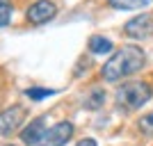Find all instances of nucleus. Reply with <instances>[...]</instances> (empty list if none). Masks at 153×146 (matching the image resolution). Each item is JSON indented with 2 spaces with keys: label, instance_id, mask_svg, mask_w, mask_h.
Here are the masks:
<instances>
[{
  "label": "nucleus",
  "instance_id": "3",
  "mask_svg": "<svg viewBox=\"0 0 153 146\" xmlns=\"http://www.w3.org/2000/svg\"><path fill=\"white\" fill-rule=\"evenodd\" d=\"M123 34L133 41H144L153 34V16L151 14H137L123 25Z\"/></svg>",
  "mask_w": 153,
  "mask_h": 146
},
{
  "label": "nucleus",
  "instance_id": "7",
  "mask_svg": "<svg viewBox=\"0 0 153 146\" xmlns=\"http://www.w3.org/2000/svg\"><path fill=\"white\" fill-rule=\"evenodd\" d=\"M44 135H46V116H37L27 123L25 130H21V139L27 146H39Z\"/></svg>",
  "mask_w": 153,
  "mask_h": 146
},
{
  "label": "nucleus",
  "instance_id": "11",
  "mask_svg": "<svg viewBox=\"0 0 153 146\" xmlns=\"http://www.w3.org/2000/svg\"><path fill=\"white\" fill-rule=\"evenodd\" d=\"M55 94H57L55 89H46V87H30V89H25V96L32 98V101H44V98L55 96Z\"/></svg>",
  "mask_w": 153,
  "mask_h": 146
},
{
  "label": "nucleus",
  "instance_id": "14",
  "mask_svg": "<svg viewBox=\"0 0 153 146\" xmlns=\"http://www.w3.org/2000/svg\"><path fill=\"white\" fill-rule=\"evenodd\" d=\"M76 146H98V144H96V139H91V137H85V139H80Z\"/></svg>",
  "mask_w": 153,
  "mask_h": 146
},
{
  "label": "nucleus",
  "instance_id": "4",
  "mask_svg": "<svg viewBox=\"0 0 153 146\" xmlns=\"http://www.w3.org/2000/svg\"><path fill=\"white\" fill-rule=\"evenodd\" d=\"M71 137H73V123L71 121H59V123H55L53 128L46 130L39 146H64L66 142H71Z\"/></svg>",
  "mask_w": 153,
  "mask_h": 146
},
{
  "label": "nucleus",
  "instance_id": "2",
  "mask_svg": "<svg viewBox=\"0 0 153 146\" xmlns=\"http://www.w3.org/2000/svg\"><path fill=\"white\" fill-rule=\"evenodd\" d=\"M153 98V87L144 80H130V82H123L119 84L114 94V101L117 105L126 112H135V110L144 107L149 101Z\"/></svg>",
  "mask_w": 153,
  "mask_h": 146
},
{
  "label": "nucleus",
  "instance_id": "6",
  "mask_svg": "<svg viewBox=\"0 0 153 146\" xmlns=\"http://www.w3.org/2000/svg\"><path fill=\"white\" fill-rule=\"evenodd\" d=\"M23 119H25V110L21 105H12V107L2 110L0 112V137H9L12 133H16Z\"/></svg>",
  "mask_w": 153,
  "mask_h": 146
},
{
  "label": "nucleus",
  "instance_id": "8",
  "mask_svg": "<svg viewBox=\"0 0 153 146\" xmlns=\"http://www.w3.org/2000/svg\"><path fill=\"white\" fill-rule=\"evenodd\" d=\"M87 48H89V53H91V55H108V53H112V50H114V44H112V41H110L108 37L94 34V37L89 39Z\"/></svg>",
  "mask_w": 153,
  "mask_h": 146
},
{
  "label": "nucleus",
  "instance_id": "1",
  "mask_svg": "<svg viewBox=\"0 0 153 146\" xmlns=\"http://www.w3.org/2000/svg\"><path fill=\"white\" fill-rule=\"evenodd\" d=\"M144 64H146V53L135 44H126L117 48V53L103 64L101 76L105 82H119V80H126L135 73H140Z\"/></svg>",
  "mask_w": 153,
  "mask_h": 146
},
{
  "label": "nucleus",
  "instance_id": "12",
  "mask_svg": "<svg viewBox=\"0 0 153 146\" xmlns=\"http://www.w3.org/2000/svg\"><path fill=\"white\" fill-rule=\"evenodd\" d=\"M12 14H14V7L9 0H0V27L9 25V21H12Z\"/></svg>",
  "mask_w": 153,
  "mask_h": 146
},
{
  "label": "nucleus",
  "instance_id": "13",
  "mask_svg": "<svg viewBox=\"0 0 153 146\" xmlns=\"http://www.w3.org/2000/svg\"><path fill=\"white\" fill-rule=\"evenodd\" d=\"M137 128H140V133H142V135L151 137V135H153V112H149V114L140 116V121H137Z\"/></svg>",
  "mask_w": 153,
  "mask_h": 146
},
{
  "label": "nucleus",
  "instance_id": "5",
  "mask_svg": "<svg viewBox=\"0 0 153 146\" xmlns=\"http://www.w3.org/2000/svg\"><path fill=\"white\" fill-rule=\"evenodd\" d=\"M55 14H57L55 2H51V0H37L34 5L27 7L25 19L30 21L32 25H44V23H48V21L55 19Z\"/></svg>",
  "mask_w": 153,
  "mask_h": 146
},
{
  "label": "nucleus",
  "instance_id": "15",
  "mask_svg": "<svg viewBox=\"0 0 153 146\" xmlns=\"http://www.w3.org/2000/svg\"><path fill=\"white\" fill-rule=\"evenodd\" d=\"M7 146H14V144H7Z\"/></svg>",
  "mask_w": 153,
  "mask_h": 146
},
{
  "label": "nucleus",
  "instance_id": "9",
  "mask_svg": "<svg viewBox=\"0 0 153 146\" xmlns=\"http://www.w3.org/2000/svg\"><path fill=\"white\" fill-rule=\"evenodd\" d=\"M153 0H108V5L112 9H119V12H133V9H142V7H149Z\"/></svg>",
  "mask_w": 153,
  "mask_h": 146
},
{
  "label": "nucleus",
  "instance_id": "10",
  "mask_svg": "<svg viewBox=\"0 0 153 146\" xmlns=\"http://www.w3.org/2000/svg\"><path fill=\"white\" fill-rule=\"evenodd\" d=\"M103 103H105V91L96 87V89H91L89 96L85 98V107H87V110H98Z\"/></svg>",
  "mask_w": 153,
  "mask_h": 146
}]
</instances>
